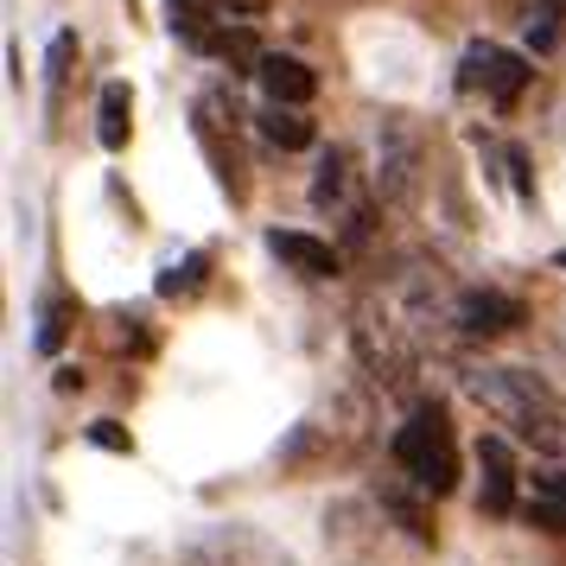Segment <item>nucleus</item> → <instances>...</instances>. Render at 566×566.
Returning <instances> with one entry per match:
<instances>
[{"instance_id": "nucleus-1", "label": "nucleus", "mask_w": 566, "mask_h": 566, "mask_svg": "<svg viewBox=\"0 0 566 566\" xmlns=\"http://www.w3.org/2000/svg\"><path fill=\"white\" fill-rule=\"evenodd\" d=\"M464 388L484 401L503 427H510L515 439H528V446H560L566 439V408L560 395L541 382V376H528V369H471L464 376Z\"/></svg>"}, {"instance_id": "nucleus-2", "label": "nucleus", "mask_w": 566, "mask_h": 566, "mask_svg": "<svg viewBox=\"0 0 566 566\" xmlns=\"http://www.w3.org/2000/svg\"><path fill=\"white\" fill-rule=\"evenodd\" d=\"M395 464L408 471L413 484L427 490V496H446V490L459 484V446H452V427H446V408H413L408 427L395 433Z\"/></svg>"}, {"instance_id": "nucleus-3", "label": "nucleus", "mask_w": 566, "mask_h": 566, "mask_svg": "<svg viewBox=\"0 0 566 566\" xmlns=\"http://www.w3.org/2000/svg\"><path fill=\"white\" fill-rule=\"evenodd\" d=\"M535 77V64L522 52H503V45H490V39H471L464 45V71H459V90H484L496 108H510L522 90Z\"/></svg>"}, {"instance_id": "nucleus-4", "label": "nucleus", "mask_w": 566, "mask_h": 566, "mask_svg": "<svg viewBox=\"0 0 566 566\" xmlns=\"http://www.w3.org/2000/svg\"><path fill=\"white\" fill-rule=\"evenodd\" d=\"M478 464H484V490H478V510L484 515H515V452L503 433H484L478 446Z\"/></svg>"}, {"instance_id": "nucleus-5", "label": "nucleus", "mask_w": 566, "mask_h": 566, "mask_svg": "<svg viewBox=\"0 0 566 566\" xmlns=\"http://www.w3.org/2000/svg\"><path fill=\"white\" fill-rule=\"evenodd\" d=\"M268 249H274L293 274H306V281H332L337 268H344V255H337L332 242H318V235H306V230H268Z\"/></svg>"}, {"instance_id": "nucleus-6", "label": "nucleus", "mask_w": 566, "mask_h": 566, "mask_svg": "<svg viewBox=\"0 0 566 566\" xmlns=\"http://www.w3.org/2000/svg\"><path fill=\"white\" fill-rule=\"evenodd\" d=\"M255 77H261V90H268V103L274 108H306L312 96H318L312 64H300V57H286V52H268Z\"/></svg>"}, {"instance_id": "nucleus-7", "label": "nucleus", "mask_w": 566, "mask_h": 566, "mask_svg": "<svg viewBox=\"0 0 566 566\" xmlns=\"http://www.w3.org/2000/svg\"><path fill=\"white\" fill-rule=\"evenodd\" d=\"M515 325H522V306L510 293H464L459 300V332H471V337H503Z\"/></svg>"}, {"instance_id": "nucleus-8", "label": "nucleus", "mask_w": 566, "mask_h": 566, "mask_svg": "<svg viewBox=\"0 0 566 566\" xmlns=\"http://www.w3.org/2000/svg\"><path fill=\"white\" fill-rule=\"evenodd\" d=\"M522 522L541 528V535H566V471H541L535 496H528V510H522Z\"/></svg>"}, {"instance_id": "nucleus-9", "label": "nucleus", "mask_w": 566, "mask_h": 566, "mask_svg": "<svg viewBox=\"0 0 566 566\" xmlns=\"http://www.w3.org/2000/svg\"><path fill=\"white\" fill-rule=\"evenodd\" d=\"M128 115H134V90L122 77L103 83V96H96V140H103L108 154L128 147Z\"/></svg>"}, {"instance_id": "nucleus-10", "label": "nucleus", "mask_w": 566, "mask_h": 566, "mask_svg": "<svg viewBox=\"0 0 566 566\" xmlns=\"http://www.w3.org/2000/svg\"><path fill=\"white\" fill-rule=\"evenodd\" d=\"M261 134L281 147V154H300V147H312V122H306V108H261Z\"/></svg>"}, {"instance_id": "nucleus-11", "label": "nucleus", "mask_w": 566, "mask_h": 566, "mask_svg": "<svg viewBox=\"0 0 566 566\" xmlns=\"http://www.w3.org/2000/svg\"><path fill=\"white\" fill-rule=\"evenodd\" d=\"M205 268H210L205 255H185V261H172V268L159 274V300H179V293H191V286L205 281Z\"/></svg>"}, {"instance_id": "nucleus-12", "label": "nucleus", "mask_w": 566, "mask_h": 566, "mask_svg": "<svg viewBox=\"0 0 566 566\" xmlns=\"http://www.w3.org/2000/svg\"><path fill=\"white\" fill-rule=\"evenodd\" d=\"M71 52H77V32H57V39H52V57H45V83H52V103H57V90H64V77H71Z\"/></svg>"}, {"instance_id": "nucleus-13", "label": "nucleus", "mask_w": 566, "mask_h": 566, "mask_svg": "<svg viewBox=\"0 0 566 566\" xmlns=\"http://www.w3.org/2000/svg\"><path fill=\"white\" fill-rule=\"evenodd\" d=\"M344 198V154H332L318 166V185H312V205H337Z\"/></svg>"}, {"instance_id": "nucleus-14", "label": "nucleus", "mask_w": 566, "mask_h": 566, "mask_svg": "<svg viewBox=\"0 0 566 566\" xmlns=\"http://www.w3.org/2000/svg\"><path fill=\"white\" fill-rule=\"evenodd\" d=\"M64 318H71L64 306H45V318H39V337H32V344H39L45 357H52L57 344H64Z\"/></svg>"}, {"instance_id": "nucleus-15", "label": "nucleus", "mask_w": 566, "mask_h": 566, "mask_svg": "<svg viewBox=\"0 0 566 566\" xmlns=\"http://www.w3.org/2000/svg\"><path fill=\"white\" fill-rule=\"evenodd\" d=\"M90 446H103V452H134V439L122 433L115 420H96V427H90Z\"/></svg>"}, {"instance_id": "nucleus-16", "label": "nucleus", "mask_w": 566, "mask_h": 566, "mask_svg": "<svg viewBox=\"0 0 566 566\" xmlns=\"http://www.w3.org/2000/svg\"><path fill=\"white\" fill-rule=\"evenodd\" d=\"M198 7H210V13H242V20L268 13V0H198Z\"/></svg>"}, {"instance_id": "nucleus-17", "label": "nucleus", "mask_w": 566, "mask_h": 566, "mask_svg": "<svg viewBox=\"0 0 566 566\" xmlns=\"http://www.w3.org/2000/svg\"><path fill=\"white\" fill-rule=\"evenodd\" d=\"M554 261H560V268H566V249H560V255H554Z\"/></svg>"}]
</instances>
